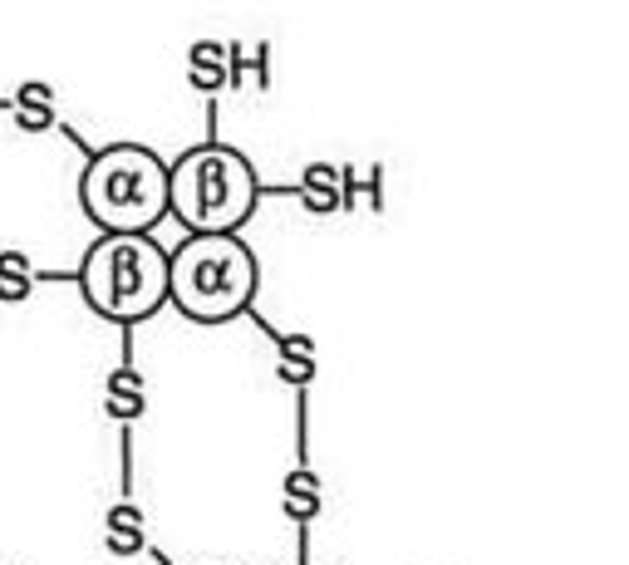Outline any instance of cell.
Here are the masks:
<instances>
[{
    "mask_svg": "<svg viewBox=\"0 0 629 565\" xmlns=\"http://www.w3.org/2000/svg\"><path fill=\"white\" fill-rule=\"evenodd\" d=\"M281 354H315V339L310 335H286L281 339Z\"/></svg>",
    "mask_w": 629,
    "mask_h": 565,
    "instance_id": "obj_18",
    "label": "cell"
},
{
    "mask_svg": "<svg viewBox=\"0 0 629 565\" xmlns=\"http://www.w3.org/2000/svg\"><path fill=\"white\" fill-rule=\"evenodd\" d=\"M15 128L20 133H45V128H55V109L50 104H15Z\"/></svg>",
    "mask_w": 629,
    "mask_h": 565,
    "instance_id": "obj_10",
    "label": "cell"
},
{
    "mask_svg": "<svg viewBox=\"0 0 629 565\" xmlns=\"http://www.w3.org/2000/svg\"><path fill=\"white\" fill-rule=\"evenodd\" d=\"M295 197H300V207L315 212V217H330V212L344 207V192H325V187H300Z\"/></svg>",
    "mask_w": 629,
    "mask_h": 565,
    "instance_id": "obj_9",
    "label": "cell"
},
{
    "mask_svg": "<svg viewBox=\"0 0 629 565\" xmlns=\"http://www.w3.org/2000/svg\"><path fill=\"white\" fill-rule=\"evenodd\" d=\"M300 187H325V192H340L344 172H335L330 163H310V168L300 172Z\"/></svg>",
    "mask_w": 629,
    "mask_h": 565,
    "instance_id": "obj_13",
    "label": "cell"
},
{
    "mask_svg": "<svg viewBox=\"0 0 629 565\" xmlns=\"http://www.w3.org/2000/svg\"><path fill=\"white\" fill-rule=\"evenodd\" d=\"M35 281H0V305H25Z\"/></svg>",
    "mask_w": 629,
    "mask_h": 565,
    "instance_id": "obj_17",
    "label": "cell"
},
{
    "mask_svg": "<svg viewBox=\"0 0 629 565\" xmlns=\"http://www.w3.org/2000/svg\"><path fill=\"white\" fill-rule=\"evenodd\" d=\"M168 212L187 231H236L256 212V168L227 143H202L172 163Z\"/></svg>",
    "mask_w": 629,
    "mask_h": 565,
    "instance_id": "obj_4",
    "label": "cell"
},
{
    "mask_svg": "<svg viewBox=\"0 0 629 565\" xmlns=\"http://www.w3.org/2000/svg\"><path fill=\"white\" fill-rule=\"evenodd\" d=\"M104 551L118 556V561L138 556V551H143V531H104Z\"/></svg>",
    "mask_w": 629,
    "mask_h": 565,
    "instance_id": "obj_11",
    "label": "cell"
},
{
    "mask_svg": "<svg viewBox=\"0 0 629 565\" xmlns=\"http://www.w3.org/2000/svg\"><path fill=\"white\" fill-rule=\"evenodd\" d=\"M104 413L114 423H138L148 413V394H104Z\"/></svg>",
    "mask_w": 629,
    "mask_h": 565,
    "instance_id": "obj_7",
    "label": "cell"
},
{
    "mask_svg": "<svg viewBox=\"0 0 629 565\" xmlns=\"http://www.w3.org/2000/svg\"><path fill=\"white\" fill-rule=\"evenodd\" d=\"M79 285L104 320L133 325L172 300V256L148 231H104L84 251Z\"/></svg>",
    "mask_w": 629,
    "mask_h": 565,
    "instance_id": "obj_1",
    "label": "cell"
},
{
    "mask_svg": "<svg viewBox=\"0 0 629 565\" xmlns=\"http://www.w3.org/2000/svg\"><path fill=\"white\" fill-rule=\"evenodd\" d=\"M256 256L231 231H192L172 251V305L197 325L236 320L256 300Z\"/></svg>",
    "mask_w": 629,
    "mask_h": 565,
    "instance_id": "obj_2",
    "label": "cell"
},
{
    "mask_svg": "<svg viewBox=\"0 0 629 565\" xmlns=\"http://www.w3.org/2000/svg\"><path fill=\"white\" fill-rule=\"evenodd\" d=\"M104 531H143V507H133V502H118V507H109V516H104Z\"/></svg>",
    "mask_w": 629,
    "mask_h": 565,
    "instance_id": "obj_12",
    "label": "cell"
},
{
    "mask_svg": "<svg viewBox=\"0 0 629 565\" xmlns=\"http://www.w3.org/2000/svg\"><path fill=\"white\" fill-rule=\"evenodd\" d=\"M276 379H281L286 389L315 384V354H276Z\"/></svg>",
    "mask_w": 629,
    "mask_h": 565,
    "instance_id": "obj_6",
    "label": "cell"
},
{
    "mask_svg": "<svg viewBox=\"0 0 629 565\" xmlns=\"http://www.w3.org/2000/svg\"><path fill=\"white\" fill-rule=\"evenodd\" d=\"M15 104H50V109H55V89L40 84V79H25L20 94H15Z\"/></svg>",
    "mask_w": 629,
    "mask_h": 565,
    "instance_id": "obj_16",
    "label": "cell"
},
{
    "mask_svg": "<svg viewBox=\"0 0 629 565\" xmlns=\"http://www.w3.org/2000/svg\"><path fill=\"white\" fill-rule=\"evenodd\" d=\"M168 177L172 168L158 153L138 143H118L84 168L79 202L99 231H153L168 212Z\"/></svg>",
    "mask_w": 629,
    "mask_h": 565,
    "instance_id": "obj_3",
    "label": "cell"
},
{
    "mask_svg": "<svg viewBox=\"0 0 629 565\" xmlns=\"http://www.w3.org/2000/svg\"><path fill=\"white\" fill-rule=\"evenodd\" d=\"M187 64H192V69H231V50L222 40H197V45L187 50Z\"/></svg>",
    "mask_w": 629,
    "mask_h": 565,
    "instance_id": "obj_8",
    "label": "cell"
},
{
    "mask_svg": "<svg viewBox=\"0 0 629 565\" xmlns=\"http://www.w3.org/2000/svg\"><path fill=\"white\" fill-rule=\"evenodd\" d=\"M231 84V69H192V89L197 94H217Z\"/></svg>",
    "mask_w": 629,
    "mask_h": 565,
    "instance_id": "obj_15",
    "label": "cell"
},
{
    "mask_svg": "<svg viewBox=\"0 0 629 565\" xmlns=\"http://www.w3.org/2000/svg\"><path fill=\"white\" fill-rule=\"evenodd\" d=\"M0 281H35V266L25 251H0Z\"/></svg>",
    "mask_w": 629,
    "mask_h": 565,
    "instance_id": "obj_14",
    "label": "cell"
},
{
    "mask_svg": "<svg viewBox=\"0 0 629 565\" xmlns=\"http://www.w3.org/2000/svg\"><path fill=\"white\" fill-rule=\"evenodd\" d=\"M286 516L290 521H315L320 516V477L310 472V467H295V472H286Z\"/></svg>",
    "mask_w": 629,
    "mask_h": 565,
    "instance_id": "obj_5",
    "label": "cell"
}]
</instances>
